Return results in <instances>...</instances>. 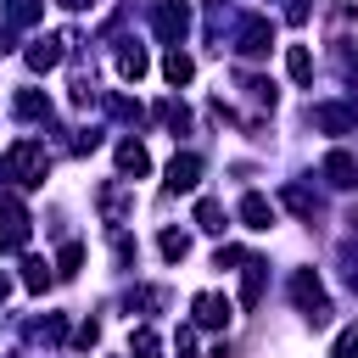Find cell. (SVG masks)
Segmentation results:
<instances>
[{"label":"cell","instance_id":"1","mask_svg":"<svg viewBox=\"0 0 358 358\" xmlns=\"http://www.w3.org/2000/svg\"><path fill=\"white\" fill-rule=\"evenodd\" d=\"M0 173H6L11 185L34 190V185H45V173H50V151H45L39 140H17V145L6 151V162H0Z\"/></svg>","mask_w":358,"mask_h":358},{"label":"cell","instance_id":"2","mask_svg":"<svg viewBox=\"0 0 358 358\" xmlns=\"http://www.w3.org/2000/svg\"><path fill=\"white\" fill-rule=\"evenodd\" d=\"M291 296H296V308L308 313V324H313V330H319V324H330V313H336V308H330V296H324V285H319V274H313V268H296V274H291Z\"/></svg>","mask_w":358,"mask_h":358},{"label":"cell","instance_id":"3","mask_svg":"<svg viewBox=\"0 0 358 358\" xmlns=\"http://www.w3.org/2000/svg\"><path fill=\"white\" fill-rule=\"evenodd\" d=\"M151 28H157V34L168 39V45H179V39L190 34V11H185L179 0H162V6L151 11Z\"/></svg>","mask_w":358,"mask_h":358},{"label":"cell","instance_id":"4","mask_svg":"<svg viewBox=\"0 0 358 358\" xmlns=\"http://www.w3.org/2000/svg\"><path fill=\"white\" fill-rule=\"evenodd\" d=\"M268 45H274V22L268 17H246L241 34H235V50L241 56H268Z\"/></svg>","mask_w":358,"mask_h":358},{"label":"cell","instance_id":"5","mask_svg":"<svg viewBox=\"0 0 358 358\" xmlns=\"http://www.w3.org/2000/svg\"><path fill=\"white\" fill-rule=\"evenodd\" d=\"M0 218H6V235H0V246H6V252H17V246L28 241V213H22V201H17L11 190L0 196Z\"/></svg>","mask_w":358,"mask_h":358},{"label":"cell","instance_id":"6","mask_svg":"<svg viewBox=\"0 0 358 358\" xmlns=\"http://www.w3.org/2000/svg\"><path fill=\"white\" fill-rule=\"evenodd\" d=\"M196 179H201V157H196V151H179V157L168 162V196L196 190Z\"/></svg>","mask_w":358,"mask_h":358},{"label":"cell","instance_id":"7","mask_svg":"<svg viewBox=\"0 0 358 358\" xmlns=\"http://www.w3.org/2000/svg\"><path fill=\"white\" fill-rule=\"evenodd\" d=\"M190 313H196V324H207V330H218V324H229V296H218V291H201L196 302H190Z\"/></svg>","mask_w":358,"mask_h":358},{"label":"cell","instance_id":"8","mask_svg":"<svg viewBox=\"0 0 358 358\" xmlns=\"http://www.w3.org/2000/svg\"><path fill=\"white\" fill-rule=\"evenodd\" d=\"M62 45H73V39H67V34H50V39H34V45H28V67H34V73H50V67L62 62Z\"/></svg>","mask_w":358,"mask_h":358},{"label":"cell","instance_id":"9","mask_svg":"<svg viewBox=\"0 0 358 358\" xmlns=\"http://www.w3.org/2000/svg\"><path fill=\"white\" fill-rule=\"evenodd\" d=\"M308 123H313V129H330V134H352L358 117H352L347 106H330V101H324V106H308Z\"/></svg>","mask_w":358,"mask_h":358},{"label":"cell","instance_id":"10","mask_svg":"<svg viewBox=\"0 0 358 358\" xmlns=\"http://www.w3.org/2000/svg\"><path fill=\"white\" fill-rule=\"evenodd\" d=\"M319 173H324L336 190H352V185H358V162H352L347 151H330V157L319 162Z\"/></svg>","mask_w":358,"mask_h":358},{"label":"cell","instance_id":"11","mask_svg":"<svg viewBox=\"0 0 358 358\" xmlns=\"http://www.w3.org/2000/svg\"><path fill=\"white\" fill-rule=\"evenodd\" d=\"M95 201H101L106 224H123V218H129V207H134V196H129L123 185H101V190H95Z\"/></svg>","mask_w":358,"mask_h":358},{"label":"cell","instance_id":"12","mask_svg":"<svg viewBox=\"0 0 358 358\" xmlns=\"http://www.w3.org/2000/svg\"><path fill=\"white\" fill-rule=\"evenodd\" d=\"M117 173H123V179L151 173V157H145V145H140V140H123V145H117Z\"/></svg>","mask_w":358,"mask_h":358},{"label":"cell","instance_id":"13","mask_svg":"<svg viewBox=\"0 0 358 358\" xmlns=\"http://www.w3.org/2000/svg\"><path fill=\"white\" fill-rule=\"evenodd\" d=\"M241 218H246V229H274V201L268 196H241Z\"/></svg>","mask_w":358,"mask_h":358},{"label":"cell","instance_id":"14","mask_svg":"<svg viewBox=\"0 0 358 358\" xmlns=\"http://www.w3.org/2000/svg\"><path fill=\"white\" fill-rule=\"evenodd\" d=\"M263 280H268V263H263V257H246V285H241V302H246V308L263 302Z\"/></svg>","mask_w":358,"mask_h":358},{"label":"cell","instance_id":"15","mask_svg":"<svg viewBox=\"0 0 358 358\" xmlns=\"http://www.w3.org/2000/svg\"><path fill=\"white\" fill-rule=\"evenodd\" d=\"M190 73H196V62H190V56L173 45V50L162 56V78H168V84H190Z\"/></svg>","mask_w":358,"mask_h":358},{"label":"cell","instance_id":"16","mask_svg":"<svg viewBox=\"0 0 358 358\" xmlns=\"http://www.w3.org/2000/svg\"><path fill=\"white\" fill-rule=\"evenodd\" d=\"M11 106H17V117H28V123H45V117H50V101H45L39 90H22Z\"/></svg>","mask_w":358,"mask_h":358},{"label":"cell","instance_id":"17","mask_svg":"<svg viewBox=\"0 0 358 358\" xmlns=\"http://www.w3.org/2000/svg\"><path fill=\"white\" fill-rule=\"evenodd\" d=\"M39 11H45V0H6L11 28H34V22H39Z\"/></svg>","mask_w":358,"mask_h":358},{"label":"cell","instance_id":"18","mask_svg":"<svg viewBox=\"0 0 358 358\" xmlns=\"http://www.w3.org/2000/svg\"><path fill=\"white\" fill-rule=\"evenodd\" d=\"M145 67H151V62H145L140 45H123V50H117V73H123V78H145Z\"/></svg>","mask_w":358,"mask_h":358},{"label":"cell","instance_id":"19","mask_svg":"<svg viewBox=\"0 0 358 358\" xmlns=\"http://www.w3.org/2000/svg\"><path fill=\"white\" fill-rule=\"evenodd\" d=\"M285 67H291L296 84H308V78H313V50H308V45H291V50H285Z\"/></svg>","mask_w":358,"mask_h":358},{"label":"cell","instance_id":"20","mask_svg":"<svg viewBox=\"0 0 358 358\" xmlns=\"http://www.w3.org/2000/svg\"><path fill=\"white\" fill-rule=\"evenodd\" d=\"M129 352H134V358H162V341H157V330H145V324H140V330L129 336Z\"/></svg>","mask_w":358,"mask_h":358},{"label":"cell","instance_id":"21","mask_svg":"<svg viewBox=\"0 0 358 358\" xmlns=\"http://www.w3.org/2000/svg\"><path fill=\"white\" fill-rule=\"evenodd\" d=\"M285 207H296L302 218H313V213H319V196H313V190H302V185H285Z\"/></svg>","mask_w":358,"mask_h":358},{"label":"cell","instance_id":"22","mask_svg":"<svg viewBox=\"0 0 358 358\" xmlns=\"http://www.w3.org/2000/svg\"><path fill=\"white\" fill-rule=\"evenodd\" d=\"M157 246H162V257H168V263H179V257L190 252V235H185V229H162V241H157Z\"/></svg>","mask_w":358,"mask_h":358},{"label":"cell","instance_id":"23","mask_svg":"<svg viewBox=\"0 0 358 358\" xmlns=\"http://www.w3.org/2000/svg\"><path fill=\"white\" fill-rule=\"evenodd\" d=\"M157 117H162L173 134H179V129H190V112H185V101H162V106H157Z\"/></svg>","mask_w":358,"mask_h":358},{"label":"cell","instance_id":"24","mask_svg":"<svg viewBox=\"0 0 358 358\" xmlns=\"http://www.w3.org/2000/svg\"><path fill=\"white\" fill-rule=\"evenodd\" d=\"M196 224H201L207 235H218V229H224V207H218V201H196Z\"/></svg>","mask_w":358,"mask_h":358},{"label":"cell","instance_id":"25","mask_svg":"<svg viewBox=\"0 0 358 358\" xmlns=\"http://www.w3.org/2000/svg\"><path fill=\"white\" fill-rule=\"evenodd\" d=\"M22 285H28V291H45V285H50V263L28 257V263H22Z\"/></svg>","mask_w":358,"mask_h":358},{"label":"cell","instance_id":"26","mask_svg":"<svg viewBox=\"0 0 358 358\" xmlns=\"http://www.w3.org/2000/svg\"><path fill=\"white\" fill-rule=\"evenodd\" d=\"M241 90H246L257 106H274V84H268V78H252V73H246V78H241Z\"/></svg>","mask_w":358,"mask_h":358},{"label":"cell","instance_id":"27","mask_svg":"<svg viewBox=\"0 0 358 358\" xmlns=\"http://www.w3.org/2000/svg\"><path fill=\"white\" fill-rule=\"evenodd\" d=\"M330 358H358V324H347V330L336 336V347H330Z\"/></svg>","mask_w":358,"mask_h":358},{"label":"cell","instance_id":"28","mask_svg":"<svg viewBox=\"0 0 358 358\" xmlns=\"http://www.w3.org/2000/svg\"><path fill=\"white\" fill-rule=\"evenodd\" d=\"M78 263H84V246H78V241H67V246H62V257H56V268H62V274H78Z\"/></svg>","mask_w":358,"mask_h":358},{"label":"cell","instance_id":"29","mask_svg":"<svg viewBox=\"0 0 358 358\" xmlns=\"http://www.w3.org/2000/svg\"><path fill=\"white\" fill-rule=\"evenodd\" d=\"M112 112L123 117V123H140L145 112H140V101H123V95H112Z\"/></svg>","mask_w":358,"mask_h":358},{"label":"cell","instance_id":"30","mask_svg":"<svg viewBox=\"0 0 358 358\" xmlns=\"http://www.w3.org/2000/svg\"><path fill=\"white\" fill-rule=\"evenodd\" d=\"M95 336H101V324L90 319V324H78V347H95Z\"/></svg>","mask_w":358,"mask_h":358},{"label":"cell","instance_id":"31","mask_svg":"<svg viewBox=\"0 0 358 358\" xmlns=\"http://www.w3.org/2000/svg\"><path fill=\"white\" fill-rule=\"evenodd\" d=\"M6 50H11V28H0V56H6Z\"/></svg>","mask_w":358,"mask_h":358},{"label":"cell","instance_id":"32","mask_svg":"<svg viewBox=\"0 0 358 358\" xmlns=\"http://www.w3.org/2000/svg\"><path fill=\"white\" fill-rule=\"evenodd\" d=\"M62 6H67V11H84V6H95V0H62Z\"/></svg>","mask_w":358,"mask_h":358},{"label":"cell","instance_id":"33","mask_svg":"<svg viewBox=\"0 0 358 358\" xmlns=\"http://www.w3.org/2000/svg\"><path fill=\"white\" fill-rule=\"evenodd\" d=\"M6 291H11V280H6V274H0V302H6Z\"/></svg>","mask_w":358,"mask_h":358}]
</instances>
